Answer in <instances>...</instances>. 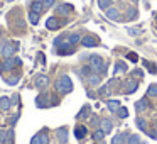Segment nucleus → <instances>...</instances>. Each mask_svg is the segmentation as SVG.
I'll use <instances>...</instances> for the list:
<instances>
[{"label": "nucleus", "mask_w": 157, "mask_h": 144, "mask_svg": "<svg viewBox=\"0 0 157 144\" xmlns=\"http://www.w3.org/2000/svg\"><path fill=\"white\" fill-rule=\"evenodd\" d=\"M54 88H56V92H59V93H69V92L73 90V82H71V78H69L68 75H63L61 78L56 82Z\"/></svg>", "instance_id": "obj_1"}, {"label": "nucleus", "mask_w": 157, "mask_h": 144, "mask_svg": "<svg viewBox=\"0 0 157 144\" xmlns=\"http://www.w3.org/2000/svg\"><path fill=\"white\" fill-rule=\"evenodd\" d=\"M90 68L93 70V71L96 73H103V70H105V63H103L101 56H90Z\"/></svg>", "instance_id": "obj_2"}, {"label": "nucleus", "mask_w": 157, "mask_h": 144, "mask_svg": "<svg viewBox=\"0 0 157 144\" xmlns=\"http://www.w3.org/2000/svg\"><path fill=\"white\" fill-rule=\"evenodd\" d=\"M14 65L21 66V65H22V61H21L19 58H15V59H12V58H5V61L2 63V70H5V71H10V70L14 68Z\"/></svg>", "instance_id": "obj_3"}, {"label": "nucleus", "mask_w": 157, "mask_h": 144, "mask_svg": "<svg viewBox=\"0 0 157 144\" xmlns=\"http://www.w3.org/2000/svg\"><path fill=\"white\" fill-rule=\"evenodd\" d=\"M15 51H17V46L12 44V42H7V44H4V49H2V56H4V58H12Z\"/></svg>", "instance_id": "obj_4"}, {"label": "nucleus", "mask_w": 157, "mask_h": 144, "mask_svg": "<svg viewBox=\"0 0 157 144\" xmlns=\"http://www.w3.org/2000/svg\"><path fill=\"white\" fill-rule=\"evenodd\" d=\"M31 144H49V136H48V134H44V132L36 134V136L32 137Z\"/></svg>", "instance_id": "obj_5"}, {"label": "nucleus", "mask_w": 157, "mask_h": 144, "mask_svg": "<svg viewBox=\"0 0 157 144\" xmlns=\"http://www.w3.org/2000/svg\"><path fill=\"white\" fill-rule=\"evenodd\" d=\"M81 44L85 46V48H95L98 42H96V39L93 38V36H85V38H81Z\"/></svg>", "instance_id": "obj_6"}, {"label": "nucleus", "mask_w": 157, "mask_h": 144, "mask_svg": "<svg viewBox=\"0 0 157 144\" xmlns=\"http://www.w3.org/2000/svg\"><path fill=\"white\" fill-rule=\"evenodd\" d=\"M56 136H58V139H59V142H68V129L66 127H59L58 130H56Z\"/></svg>", "instance_id": "obj_7"}, {"label": "nucleus", "mask_w": 157, "mask_h": 144, "mask_svg": "<svg viewBox=\"0 0 157 144\" xmlns=\"http://www.w3.org/2000/svg\"><path fill=\"white\" fill-rule=\"evenodd\" d=\"M106 17L110 19V21H118L120 19V12H118V9H115V7H110V9H106Z\"/></svg>", "instance_id": "obj_8"}, {"label": "nucleus", "mask_w": 157, "mask_h": 144, "mask_svg": "<svg viewBox=\"0 0 157 144\" xmlns=\"http://www.w3.org/2000/svg\"><path fill=\"white\" fill-rule=\"evenodd\" d=\"M100 126H101V129H103V132H105V134L112 132V129H113V124H112V120H110V119H101V120H100Z\"/></svg>", "instance_id": "obj_9"}, {"label": "nucleus", "mask_w": 157, "mask_h": 144, "mask_svg": "<svg viewBox=\"0 0 157 144\" xmlns=\"http://www.w3.org/2000/svg\"><path fill=\"white\" fill-rule=\"evenodd\" d=\"M48 85H49V78L46 75H39L37 78H36V86H39V88H46Z\"/></svg>", "instance_id": "obj_10"}, {"label": "nucleus", "mask_w": 157, "mask_h": 144, "mask_svg": "<svg viewBox=\"0 0 157 144\" xmlns=\"http://www.w3.org/2000/svg\"><path fill=\"white\" fill-rule=\"evenodd\" d=\"M46 27H48L49 31H56V29L59 27V21L56 17H49L48 21H46Z\"/></svg>", "instance_id": "obj_11"}, {"label": "nucleus", "mask_w": 157, "mask_h": 144, "mask_svg": "<svg viewBox=\"0 0 157 144\" xmlns=\"http://www.w3.org/2000/svg\"><path fill=\"white\" fill-rule=\"evenodd\" d=\"M31 10L36 12V14H41L42 10H44V4H42V0H34L31 5Z\"/></svg>", "instance_id": "obj_12"}, {"label": "nucleus", "mask_w": 157, "mask_h": 144, "mask_svg": "<svg viewBox=\"0 0 157 144\" xmlns=\"http://www.w3.org/2000/svg\"><path fill=\"white\" fill-rule=\"evenodd\" d=\"M71 5H68V4H61V5H58V9H56V12L58 14H61V15H68L69 12H71Z\"/></svg>", "instance_id": "obj_13"}, {"label": "nucleus", "mask_w": 157, "mask_h": 144, "mask_svg": "<svg viewBox=\"0 0 157 144\" xmlns=\"http://www.w3.org/2000/svg\"><path fill=\"white\" fill-rule=\"evenodd\" d=\"M88 82H90V85H91V86H98L100 83H101V76L91 73V75H88Z\"/></svg>", "instance_id": "obj_14"}, {"label": "nucleus", "mask_w": 157, "mask_h": 144, "mask_svg": "<svg viewBox=\"0 0 157 144\" xmlns=\"http://www.w3.org/2000/svg\"><path fill=\"white\" fill-rule=\"evenodd\" d=\"M125 137H128V134H127V132H120V134H117V136L112 139V144H123V142H127Z\"/></svg>", "instance_id": "obj_15"}, {"label": "nucleus", "mask_w": 157, "mask_h": 144, "mask_svg": "<svg viewBox=\"0 0 157 144\" xmlns=\"http://www.w3.org/2000/svg\"><path fill=\"white\" fill-rule=\"evenodd\" d=\"M135 90H137V82H133V80L125 82V93H133Z\"/></svg>", "instance_id": "obj_16"}, {"label": "nucleus", "mask_w": 157, "mask_h": 144, "mask_svg": "<svg viewBox=\"0 0 157 144\" xmlns=\"http://www.w3.org/2000/svg\"><path fill=\"white\" fill-rule=\"evenodd\" d=\"M75 49H73V44H69V42H66V44H61V48H59V54H69V53H73Z\"/></svg>", "instance_id": "obj_17"}, {"label": "nucleus", "mask_w": 157, "mask_h": 144, "mask_svg": "<svg viewBox=\"0 0 157 144\" xmlns=\"http://www.w3.org/2000/svg\"><path fill=\"white\" fill-rule=\"evenodd\" d=\"M106 107L110 109V112L115 114L117 110L120 109V102H118V100H108V102H106Z\"/></svg>", "instance_id": "obj_18"}, {"label": "nucleus", "mask_w": 157, "mask_h": 144, "mask_svg": "<svg viewBox=\"0 0 157 144\" xmlns=\"http://www.w3.org/2000/svg\"><path fill=\"white\" fill-rule=\"evenodd\" d=\"M0 109L2 110L10 109V98H9V97H2V98H0Z\"/></svg>", "instance_id": "obj_19"}, {"label": "nucleus", "mask_w": 157, "mask_h": 144, "mask_svg": "<svg viewBox=\"0 0 157 144\" xmlns=\"http://www.w3.org/2000/svg\"><path fill=\"white\" fill-rule=\"evenodd\" d=\"M135 109L139 110V112H144V110L149 109V103H147V100H139V102L135 103Z\"/></svg>", "instance_id": "obj_20"}, {"label": "nucleus", "mask_w": 157, "mask_h": 144, "mask_svg": "<svg viewBox=\"0 0 157 144\" xmlns=\"http://www.w3.org/2000/svg\"><path fill=\"white\" fill-rule=\"evenodd\" d=\"M79 41H81V36H79V34H76V32H75V34H69V38H68V42H69V44L75 46V44H78Z\"/></svg>", "instance_id": "obj_21"}, {"label": "nucleus", "mask_w": 157, "mask_h": 144, "mask_svg": "<svg viewBox=\"0 0 157 144\" xmlns=\"http://www.w3.org/2000/svg\"><path fill=\"white\" fill-rule=\"evenodd\" d=\"M110 5H112V0H98V7L101 9V10L110 9Z\"/></svg>", "instance_id": "obj_22"}, {"label": "nucleus", "mask_w": 157, "mask_h": 144, "mask_svg": "<svg viewBox=\"0 0 157 144\" xmlns=\"http://www.w3.org/2000/svg\"><path fill=\"white\" fill-rule=\"evenodd\" d=\"M75 134H76L78 139H81V137L86 134V127L85 126H78V127H76V130H75Z\"/></svg>", "instance_id": "obj_23"}, {"label": "nucleus", "mask_w": 157, "mask_h": 144, "mask_svg": "<svg viewBox=\"0 0 157 144\" xmlns=\"http://www.w3.org/2000/svg\"><path fill=\"white\" fill-rule=\"evenodd\" d=\"M112 85H113V82H110L108 85H103L101 88H100V93H101L103 97H108L110 95V86H112Z\"/></svg>", "instance_id": "obj_24"}, {"label": "nucleus", "mask_w": 157, "mask_h": 144, "mask_svg": "<svg viewBox=\"0 0 157 144\" xmlns=\"http://www.w3.org/2000/svg\"><path fill=\"white\" fill-rule=\"evenodd\" d=\"M117 115H118L120 119H127V117H128V109H125V107H120V109L117 110Z\"/></svg>", "instance_id": "obj_25"}, {"label": "nucleus", "mask_w": 157, "mask_h": 144, "mask_svg": "<svg viewBox=\"0 0 157 144\" xmlns=\"http://www.w3.org/2000/svg\"><path fill=\"white\" fill-rule=\"evenodd\" d=\"M39 15H41V14H36V12H29V21H31V24H37V22H39Z\"/></svg>", "instance_id": "obj_26"}, {"label": "nucleus", "mask_w": 157, "mask_h": 144, "mask_svg": "<svg viewBox=\"0 0 157 144\" xmlns=\"http://www.w3.org/2000/svg\"><path fill=\"white\" fill-rule=\"evenodd\" d=\"M103 137H105V132H103V129H96L95 132H93V139H95V141H101Z\"/></svg>", "instance_id": "obj_27"}, {"label": "nucleus", "mask_w": 157, "mask_h": 144, "mask_svg": "<svg viewBox=\"0 0 157 144\" xmlns=\"http://www.w3.org/2000/svg\"><path fill=\"white\" fill-rule=\"evenodd\" d=\"M122 71H127V65L122 61L115 63V73H122Z\"/></svg>", "instance_id": "obj_28"}, {"label": "nucleus", "mask_w": 157, "mask_h": 144, "mask_svg": "<svg viewBox=\"0 0 157 144\" xmlns=\"http://www.w3.org/2000/svg\"><path fill=\"white\" fill-rule=\"evenodd\" d=\"M127 144H140V137L137 134H132V136L127 139Z\"/></svg>", "instance_id": "obj_29"}, {"label": "nucleus", "mask_w": 157, "mask_h": 144, "mask_svg": "<svg viewBox=\"0 0 157 144\" xmlns=\"http://www.w3.org/2000/svg\"><path fill=\"white\" fill-rule=\"evenodd\" d=\"M12 142H14V130H9L7 136H5L4 144H12Z\"/></svg>", "instance_id": "obj_30"}, {"label": "nucleus", "mask_w": 157, "mask_h": 144, "mask_svg": "<svg viewBox=\"0 0 157 144\" xmlns=\"http://www.w3.org/2000/svg\"><path fill=\"white\" fill-rule=\"evenodd\" d=\"M137 126H139V129H142L144 132H147V126H145V120L144 119H137Z\"/></svg>", "instance_id": "obj_31"}, {"label": "nucleus", "mask_w": 157, "mask_h": 144, "mask_svg": "<svg viewBox=\"0 0 157 144\" xmlns=\"http://www.w3.org/2000/svg\"><path fill=\"white\" fill-rule=\"evenodd\" d=\"M127 31H128V34H130V36H133V38L140 34V29H137V27H128Z\"/></svg>", "instance_id": "obj_32"}, {"label": "nucleus", "mask_w": 157, "mask_h": 144, "mask_svg": "<svg viewBox=\"0 0 157 144\" xmlns=\"http://www.w3.org/2000/svg\"><path fill=\"white\" fill-rule=\"evenodd\" d=\"M19 80H21V76H14V78H7V80H5V82H7L9 83V85H15V83H19Z\"/></svg>", "instance_id": "obj_33"}, {"label": "nucleus", "mask_w": 157, "mask_h": 144, "mask_svg": "<svg viewBox=\"0 0 157 144\" xmlns=\"http://www.w3.org/2000/svg\"><path fill=\"white\" fill-rule=\"evenodd\" d=\"M127 15H128V19H135V15H137L135 9H132V7H130L128 10H127Z\"/></svg>", "instance_id": "obj_34"}, {"label": "nucleus", "mask_w": 157, "mask_h": 144, "mask_svg": "<svg viewBox=\"0 0 157 144\" xmlns=\"http://www.w3.org/2000/svg\"><path fill=\"white\" fill-rule=\"evenodd\" d=\"M54 2H56V0H42V4H44V9L52 7V5H54Z\"/></svg>", "instance_id": "obj_35"}, {"label": "nucleus", "mask_w": 157, "mask_h": 144, "mask_svg": "<svg viewBox=\"0 0 157 144\" xmlns=\"http://www.w3.org/2000/svg\"><path fill=\"white\" fill-rule=\"evenodd\" d=\"M147 93H149V95H157V86L155 85H150L149 86V92H147Z\"/></svg>", "instance_id": "obj_36"}, {"label": "nucleus", "mask_w": 157, "mask_h": 144, "mask_svg": "<svg viewBox=\"0 0 157 144\" xmlns=\"http://www.w3.org/2000/svg\"><path fill=\"white\" fill-rule=\"evenodd\" d=\"M127 58H128L130 61H133V63H135L137 59H139V58H137V54H135V53H128V56H127Z\"/></svg>", "instance_id": "obj_37"}, {"label": "nucleus", "mask_w": 157, "mask_h": 144, "mask_svg": "<svg viewBox=\"0 0 157 144\" xmlns=\"http://www.w3.org/2000/svg\"><path fill=\"white\" fill-rule=\"evenodd\" d=\"M144 65H145V66H147V68H149V70H150V73H155V66H152V65H150V63H149V61H144Z\"/></svg>", "instance_id": "obj_38"}, {"label": "nucleus", "mask_w": 157, "mask_h": 144, "mask_svg": "<svg viewBox=\"0 0 157 144\" xmlns=\"http://www.w3.org/2000/svg\"><path fill=\"white\" fill-rule=\"evenodd\" d=\"M5 136H7L5 132H0V144H4V141H5Z\"/></svg>", "instance_id": "obj_39"}, {"label": "nucleus", "mask_w": 157, "mask_h": 144, "mask_svg": "<svg viewBox=\"0 0 157 144\" xmlns=\"http://www.w3.org/2000/svg\"><path fill=\"white\" fill-rule=\"evenodd\" d=\"M133 75H135V76H142V71H140V70H135V71H133Z\"/></svg>", "instance_id": "obj_40"}, {"label": "nucleus", "mask_w": 157, "mask_h": 144, "mask_svg": "<svg viewBox=\"0 0 157 144\" xmlns=\"http://www.w3.org/2000/svg\"><path fill=\"white\" fill-rule=\"evenodd\" d=\"M91 122H93V124H95V126H96V124H100V120L96 119V117H93V119H91Z\"/></svg>", "instance_id": "obj_41"}, {"label": "nucleus", "mask_w": 157, "mask_h": 144, "mask_svg": "<svg viewBox=\"0 0 157 144\" xmlns=\"http://www.w3.org/2000/svg\"><path fill=\"white\" fill-rule=\"evenodd\" d=\"M2 49H4V44H0V53H2Z\"/></svg>", "instance_id": "obj_42"}, {"label": "nucleus", "mask_w": 157, "mask_h": 144, "mask_svg": "<svg viewBox=\"0 0 157 144\" xmlns=\"http://www.w3.org/2000/svg\"><path fill=\"white\" fill-rule=\"evenodd\" d=\"M7 2H14V0H7Z\"/></svg>", "instance_id": "obj_43"}, {"label": "nucleus", "mask_w": 157, "mask_h": 144, "mask_svg": "<svg viewBox=\"0 0 157 144\" xmlns=\"http://www.w3.org/2000/svg\"><path fill=\"white\" fill-rule=\"evenodd\" d=\"M0 36H2V29H0Z\"/></svg>", "instance_id": "obj_44"}, {"label": "nucleus", "mask_w": 157, "mask_h": 144, "mask_svg": "<svg viewBox=\"0 0 157 144\" xmlns=\"http://www.w3.org/2000/svg\"><path fill=\"white\" fill-rule=\"evenodd\" d=\"M133 2H139V0H133Z\"/></svg>", "instance_id": "obj_45"}, {"label": "nucleus", "mask_w": 157, "mask_h": 144, "mask_svg": "<svg viewBox=\"0 0 157 144\" xmlns=\"http://www.w3.org/2000/svg\"><path fill=\"white\" fill-rule=\"evenodd\" d=\"M155 126H157V124H155Z\"/></svg>", "instance_id": "obj_46"}]
</instances>
